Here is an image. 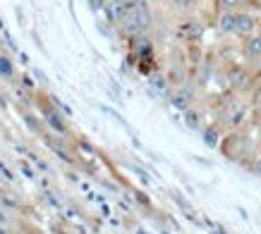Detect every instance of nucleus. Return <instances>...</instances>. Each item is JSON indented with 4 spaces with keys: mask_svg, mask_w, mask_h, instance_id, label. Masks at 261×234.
<instances>
[{
    "mask_svg": "<svg viewBox=\"0 0 261 234\" xmlns=\"http://www.w3.org/2000/svg\"><path fill=\"white\" fill-rule=\"evenodd\" d=\"M228 84L238 94H249L259 86V81H256V74L249 65H232L228 70Z\"/></svg>",
    "mask_w": 261,
    "mask_h": 234,
    "instance_id": "7ed1b4c3",
    "label": "nucleus"
},
{
    "mask_svg": "<svg viewBox=\"0 0 261 234\" xmlns=\"http://www.w3.org/2000/svg\"><path fill=\"white\" fill-rule=\"evenodd\" d=\"M240 50H242V57L247 60V65H261V32L242 39Z\"/></svg>",
    "mask_w": 261,
    "mask_h": 234,
    "instance_id": "423d86ee",
    "label": "nucleus"
},
{
    "mask_svg": "<svg viewBox=\"0 0 261 234\" xmlns=\"http://www.w3.org/2000/svg\"><path fill=\"white\" fill-rule=\"evenodd\" d=\"M122 3H127V5H129V8H137V5H142L144 0H122Z\"/></svg>",
    "mask_w": 261,
    "mask_h": 234,
    "instance_id": "ddd939ff",
    "label": "nucleus"
},
{
    "mask_svg": "<svg viewBox=\"0 0 261 234\" xmlns=\"http://www.w3.org/2000/svg\"><path fill=\"white\" fill-rule=\"evenodd\" d=\"M256 32H261V17L249 12V10H238V17H235V36L247 39V36H254Z\"/></svg>",
    "mask_w": 261,
    "mask_h": 234,
    "instance_id": "39448f33",
    "label": "nucleus"
},
{
    "mask_svg": "<svg viewBox=\"0 0 261 234\" xmlns=\"http://www.w3.org/2000/svg\"><path fill=\"white\" fill-rule=\"evenodd\" d=\"M235 17L238 12H216V32L225 34V36H235Z\"/></svg>",
    "mask_w": 261,
    "mask_h": 234,
    "instance_id": "6e6552de",
    "label": "nucleus"
},
{
    "mask_svg": "<svg viewBox=\"0 0 261 234\" xmlns=\"http://www.w3.org/2000/svg\"><path fill=\"white\" fill-rule=\"evenodd\" d=\"M173 105L180 110H190L192 108V94L187 86H180V89H175V96H173Z\"/></svg>",
    "mask_w": 261,
    "mask_h": 234,
    "instance_id": "1a4fd4ad",
    "label": "nucleus"
},
{
    "mask_svg": "<svg viewBox=\"0 0 261 234\" xmlns=\"http://www.w3.org/2000/svg\"><path fill=\"white\" fill-rule=\"evenodd\" d=\"M245 0H214L216 12H238V10H245Z\"/></svg>",
    "mask_w": 261,
    "mask_h": 234,
    "instance_id": "9b49d317",
    "label": "nucleus"
},
{
    "mask_svg": "<svg viewBox=\"0 0 261 234\" xmlns=\"http://www.w3.org/2000/svg\"><path fill=\"white\" fill-rule=\"evenodd\" d=\"M106 15H108V22L115 24V26H120V24L127 19V15H129V5L127 3H122V0H108L106 3Z\"/></svg>",
    "mask_w": 261,
    "mask_h": 234,
    "instance_id": "0eeeda50",
    "label": "nucleus"
},
{
    "mask_svg": "<svg viewBox=\"0 0 261 234\" xmlns=\"http://www.w3.org/2000/svg\"><path fill=\"white\" fill-rule=\"evenodd\" d=\"M216 117H218L221 127H228L230 132H240L249 122V105L245 101H240V98H232V101L223 103Z\"/></svg>",
    "mask_w": 261,
    "mask_h": 234,
    "instance_id": "f257e3e1",
    "label": "nucleus"
},
{
    "mask_svg": "<svg viewBox=\"0 0 261 234\" xmlns=\"http://www.w3.org/2000/svg\"><path fill=\"white\" fill-rule=\"evenodd\" d=\"M170 5H173L175 12H180V15H194L199 8V0H170Z\"/></svg>",
    "mask_w": 261,
    "mask_h": 234,
    "instance_id": "9d476101",
    "label": "nucleus"
},
{
    "mask_svg": "<svg viewBox=\"0 0 261 234\" xmlns=\"http://www.w3.org/2000/svg\"><path fill=\"white\" fill-rule=\"evenodd\" d=\"M15 74V67H12V63H10V57L5 53L0 55V77L3 79H10Z\"/></svg>",
    "mask_w": 261,
    "mask_h": 234,
    "instance_id": "f8f14e48",
    "label": "nucleus"
},
{
    "mask_svg": "<svg viewBox=\"0 0 261 234\" xmlns=\"http://www.w3.org/2000/svg\"><path fill=\"white\" fill-rule=\"evenodd\" d=\"M204 32H206V24L194 15L182 17L180 22H177V26H175V36L182 43H199V41L204 39Z\"/></svg>",
    "mask_w": 261,
    "mask_h": 234,
    "instance_id": "20e7f679",
    "label": "nucleus"
},
{
    "mask_svg": "<svg viewBox=\"0 0 261 234\" xmlns=\"http://www.w3.org/2000/svg\"><path fill=\"white\" fill-rule=\"evenodd\" d=\"M151 26H153V15H151L149 5H146V3H142V5H137V8L129 10L127 19L120 24V32L125 34L127 39H132V36L149 34Z\"/></svg>",
    "mask_w": 261,
    "mask_h": 234,
    "instance_id": "f03ea898",
    "label": "nucleus"
},
{
    "mask_svg": "<svg viewBox=\"0 0 261 234\" xmlns=\"http://www.w3.org/2000/svg\"><path fill=\"white\" fill-rule=\"evenodd\" d=\"M259 156H261V153H259Z\"/></svg>",
    "mask_w": 261,
    "mask_h": 234,
    "instance_id": "4468645a",
    "label": "nucleus"
}]
</instances>
